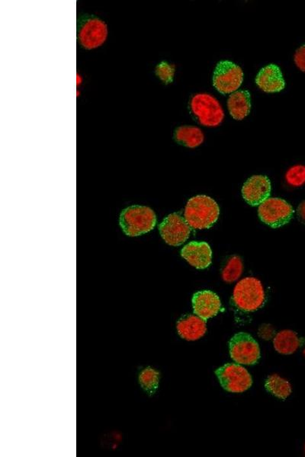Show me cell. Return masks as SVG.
Listing matches in <instances>:
<instances>
[{"instance_id": "1", "label": "cell", "mask_w": 305, "mask_h": 457, "mask_svg": "<svg viewBox=\"0 0 305 457\" xmlns=\"http://www.w3.org/2000/svg\"><path fill=\"white\" fill-rule=\"evenodd\" d=\"M109 36V24L100 16L89 13L77 16V43L84 51L92 52L101 48Z\"/></svg>"}, {"instance_id": "2", "label": "cell", "mask_w": 305, "mask_h": 457, "mask_svg": "<svg viewBox=\"0 0 305 457\" xmlns=\"http://www.w3.org/2000/svg\"><path fill=\"white\" fill-rule=\"evenodd\" d=\"M219 206L211 197L197 195L189 199L184 212V218L194 230L209 229L219 218Z\"/></svg>"}, {"instance_id": "3", "label": "cell", "mask_w": 305, "mask_h": 457, "mask_svg": "<svg viewBox=\"0 0 305 457\" xmlns=\"http://www.w3.org/2000/svg\"><path fill=\"white\" fill-rule=\"evenodd\" d=\"M156 223L154 211L145 206H131L124 210L119 219L120 227L128 237H138L151 231Z\"/></svg>"}, {"instance_id": "4", "label": "cell", "mask_w": 305, "mask_h": 457, "mask_svg": "<svg viewBox=\"0 0 305 457\" xmlns=\"http://www.w3.org/2000/svg\"><path fill=\"white\" fill-rule=\"evenodd\" d=\"M232 299L237 309L244 312H255L265 305L266 294L260 280L248 277L238 282Z\"/></svg>"}, {"instance_id": "5", "label": "cell", "mask_w": 305, "mask_h": 457, "mask_svg": "<svg viewBox=\"0 0 305 457\" xmlns=\"http://www.w3.org/2000/svg\"><path fill=\"white\" fill-rule=\"evenodd\" d=\"M193 114L202 126L216 128L223 122L225 112L216 98L208 93L195 94L191 101Z\"/></svg>"}, {"instance_id": "6", "label": "cell", "mask_w": 305, "mask_h": 457, "mask_svg": "<svg viewBox=\"0 0 305 457\" xmlns=\"http://www.w3.org/2000/svg\"><path fill=\"white\" fill-rule=\"evenodd\" d=\"M244 82V72L235 63L220 61L213 74V86L223 95L232 94L238 91Z\"/></svg>"}, {"instance_id": "7", "label": "cell", "mask_w": 305, "mask_h": 457, "mask_svg": "<svg viewBox=\"0 0 305 457\" xmlns=\"http://www.w3.org/2000/svg\"><path fill=\"white\" fill-rule=\"evenodd\" d=\"M293 207L282 198L269 197L259 205L258 214L262 222L273 227H281L292 218Z\"/></svg>"}, {"instance_id": "8", "label": "cell", "mask_w": 305, "mask_h": 457, "mask_svg": "<svg viewBox=\"0 0 305 457\" xmlns=\"http://www.w3.org/2000/svg\"><path fill=\"white\" fill-rule=\"evenodd\" d=\"M216 375L221 387L230 393H244L253 384V379L249 372L240 364H225L223 367L216 370Z\"/></svg>"}, {"instance_id": "9", "label": "cell", "mask_w": 305, "mask_h": 457, "mask_svg": "<svg viewBox=\"0 0 305 457\" xmlns=\"http://www.w3.org/2000/svg\"><path fill=\"white\" fill-rule=\"evenodd\" d=\"M230 355L239 364L253 365L260 359L257 340L246 332H239L229 342Z\"/></svg>"}, {"instance_id": "10", "label": "cell", "mask_w": 305, "mask_h": 457, "mask_svg": "<svg viewBox=\"0 0 305 457\" xmlns=\"http://www.w3.org/2000/svg\"><path fill=\"white\" fill-rule=\"evenodd\" d=\"M191 229L186 219L177 213L168 215L159 227L161 237L171 246L185 244L191 235Z\"/></svg>"}, {"instance_id": "11", "label": "cell", "mask_w": 305, "mask_h": 457, "mask_svg": "<svg viewBox=\"0 0 305 457\" xmlns=\"http://www.w3.org/2000/svg\"><path fill=\"white\" fill-rule=\"evenodd\" d=\"M271 189V182L267 177L255 174L244 183L242 195L250 205L258 206L269 198Z\"/></svg>"}, {"instance_id": "12", "label": "cell", "mask_w": 305, "mask_h": 457, "mask_svg": "<svg viewBox=\"0 0 305 457\" xmlns=\"http://www.w3.org/2000/svg\"><path fill=\"white\" fill-rule=\"evenodd\" d=\"M192 302L195 314L204 320L216 317L221 308L219 297L211 290L195 293Z\"/></svg>"}, {"instance_id": "13", "label": "cell", "mask_w": 305, "mask_h": 457, "mask_svg": "<svg viewBox=\"0 0 305 457\" xmlns=\"http://www.w3.org/2000/svg\"><path fill=\"white\" fill-rule=\"evenodd\" d=\"M181 255L197 269H207L212 262L211 248L205 242L189 243L181 250Z\"/></svg>"}, {"instance_id": "14", "label": "cell", "mask_w": 305, "mask_h": 457, "mask_svg": "<svg viewBox=\"0 0 305 457\" xmlns=\"http://www.w3.org/2000/svg\"><path fill=\"white\" fill-rule=\"evenodd\" d=\"M255 83L265 93H276L285 87L283 73L276 64H269L262 68L255 77Z\"/></svg>"}, {"instance_id": "15", "label": "cell", "mask_w": 305, "mask_h": 457, "mask_svg": "<svg viewBox=\"0 0 305 457\" xmlns=\"http://www.w3.org/2000/svg\"><path fill=\"white\" fill-rule=\"evenodd\" d=\"M179 336L186 340H196L203 337L207 331L206 320L194 315H186L177 323Z\"/></svg>"}, {"instance_id": "16", "label": "cell", "mask_w": 305, "mask_h": 457, "mask_svg": "<svg viewBox=\"0 0 305 457\" xmlns=\"http://www.w3.org/2000/svg\"><path fill=\"white\" fill-rule=\"evenodd\" d=\"M230 114L237 121H242L247 117L251 110V97L249 91L240 90L230 96L228 100Z\"/></svg>"}, {"instance_id": "17", "label": "cell", "mask_w": 305, "mask_h": 457, "mask_svg": "<svg viewBox=\"0 0 305 457\" xmlns=\"http://www.w3.org/2000/svg\"><path fill=\"white\" fill-rule=\"evenodd\" d=\"M137 383L145 394L153 396L159 389L161 373L151 366L141 367L137 370Z\"/></svg>"}, {"instance_id": "18", "label": "cell", "mask_w": 305, "mask_h": 457, "mask_svg": "<svg viewBox=\"0 0 305 457\" xmlns=\"http://www.w3.org/2000/svg\"><path fill=\"white\" fill-rule=\"evenodd\" d=\"M173 138L181 145L188 148H196L203 144L204 135L200 128L184 126L175 130Z\"/></svg>"}, {"instance_id": "19", "label": "cell", "mask_w": 305, "mask_h": 457, "mask_svg": "<svg viewBox=\"0 0 305 457\" xmlns=\"http://www.w3.org/2000/svg\"><path fill=\"white\" fill-rule=\"evenodd\" d=\"M274 345L276 351L280 354H294L301 345V340L296 332L292 330L279 331L274 337Z\"/></svg>"}, {"instance_id": "20", "label": "cell", "mask_w": 305, "mask_h": 457, "mask_svg": "<svg viewBox=\"0 0 305 457\" xmlns=\"http://www.w3.org/2000/svg\"><path fill=\"white\" fill-rule=\"evenodd\" d=\"M265 387L269 393L281 400H285L292 391L290 382L277 375H271L267 379Z\"/></svg>"}, {"instance_id": "21", "label": "cell", "mask_w": 305, "mask_h": 457, "mask_svg": "<svg viewBox=\"0 0 305 457\" xmlns=\"http://www.w3.org/2000/svg\"><path fill=\"white\" fill-rule=\"evenodd\" d=\"M243 269L244 266L241 257L233 255L230 257L223 271H222V278L227 283H232L241 276Z\"/></svg>"}, {"instance_id": "22", "label": "cell", "mask_w": 305, "mask_h": 457, "mask_svg": "<svg viewBox=\"0 0 305 457\" xmlns=\"http://www.w3.org/2000/svg\"><path fill=\"white\" fill-rule=\"evenodd\" d=\"M176 73V66L166 61H163L156 64L154 69V74L165 85L171 84L174 80Z\"/></svg>"}, {"instance_id": "23", "label": "cell", "mask_w": 305, "mask_h": 457, "mask_svg": "<svg viewBox=\"0 0 305 457\" xmlns=\"http://www.w3.org/2000/svg\"><path fill=\"white\" fill-rule=\"evenodd\" d=\"M285 179L288 184L293 187H301L305 184V166L297 165L288 170Z\"/></svg>"}, {"instance_id": "24", "label": "cell", "mask_w": 305, "mask_h": 457, "mask_svg": "<svg viewBox=\"0 0 305 457\" xmlns=\"http://www.w3.org/2000/svg\"><path fill=\"white\" fill-rule=\"evenodd\" d=\"M294 61L299 70L305 73V45L297 50L294 56Z\"/></svg>"}, {"instance_id": "25", "label": "cell", "mask_w": 305, "mask_h": 457, "mask_svg": "<svg viewBox=\"0 0 305 457\" xmlns=\"http://www.w3.org/2000/svg\"><path fill=\"white\" fill-rule=\"evenodd\" d=\"M258 334L262 339L269 340L274 336L275 329L269 324H263L259 328Z\"/></svg>"}, {"instance_id": "26", "label": "cell", "mask_w": 305, "mask_h": 457, "mask_svg": "<svg viewBox=\"0 0 305 457\" xmlns=\"http://www.w3.org/2000/svg\"><path fill=\"white\" fill-rule=\"evenodd\" d=\"M297 213H298L300 220L305 224V201L299 204Z\"/></svg>"}, {"instance_id": "27", "label": "cell", "mask_w": 305, "mask_h": 457, "mask_svg": "<svg viewBox=\"0 0 305 457\" xmlns=\"http://www.w3.org/2000/svg\"><path fill=\"white\" fill-rule=\"evenodd\" d=\"M84 77H82V75L79 73H77V87L79 89V87H80L82 85V83H84Z\"/></svg>"}, {"instance_id": "28", "label": "cell", "mask_w": 305, "mask_h": 457, "mask_svg": "<svg viewBox=\"0 0 305 457\" xmlns=\"http://www.w3.org/2000/svg\"><path fill=\"white\" fill-rule=\"evenodd\" d=\"M304 356H305V349H304Z\"/></svg>"}]
</instances>
